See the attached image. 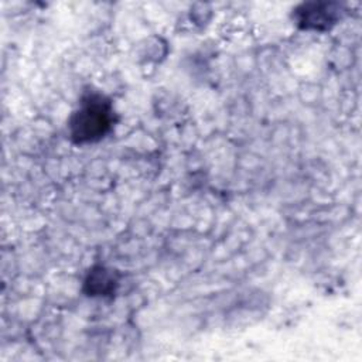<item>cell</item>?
Wrapping results in <instances>:
<instances>
[{
	"label": "cell",
	"instance_id": "1",
	"mask_svg": "<svg viewBox=\"0 0 362 362\" xmlns=\"http://www.w3.org/2000/svg\"><path fill=\"white\" fill-rule=\"evenodd\" d=\"M116 122L112 99L99 90H85L68 119V134L79 146L98 143L113 130Z\"/></svg>",
	"mask_w": 362,
	"mask_h": 362
},
{
	"label": "cell",
	"instance_id": "2",
	"mask_svg": "<svg viewBox=\"0 0 362 362\" xmlns=\"http://www.w3.org/2000/svg\"><path fill=\"white\" fill-rule=\"evenodd\" d=\"M345 16L342 4L335 1H307L293 8L294 24L304 31L325 33L337 25Z\"/></svg>",
	"mask_w": 362,
	"mask_h": 362
},
{
	"label": "cell",
	"instance_id": "3",
	"mask_svg": "<svg viewBox=\"0 0 362 362\" xmlns=\"http://www.w3.org/2000/svg\"><path fill=\"white\" fill-rule=\"evenodd\" d=\"M119 281L120 276L116 270L103 264H96L88 272L83 280V293L88 297H112L120 284Z\"/></svg>",
	"mask_w": 362,
	"mask_h": 362
}]
</instances>
